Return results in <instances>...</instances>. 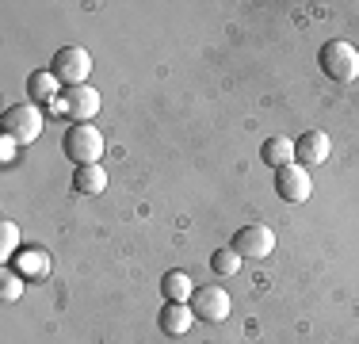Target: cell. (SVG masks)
I'll return each mask as SVG.
<instances>
[{"label": "cell", "instance_id": "obj_16", "mask_svg": "<svg viewBox=\"0 0 359 344\" xmlns=\"http://www.w3.org/2000/svg\"><path fill=\"white\" fill-rule=\"evenodd\" d=\"M210 268H215L218 275H237V268H241V253H237L233 245L218 249V253L210 256Z\"/></svg>", "mask_w": 359, "mask_h": 344}, {"label": "cell", "instance_id": "obj_11", "mask_svg": "<svg viewBox=\"0 0 359 344\" xmlns=\"http://www.w3.org/2000/svg\"><path fill=\"white\" fill-rule=\"evenodd\" d=\"M12 268L23 275V279H46L50 275V253L46 249H20L15 253V260H12Z\"/></svg>", "mask_w": 359, "mask_h": 344}, {"label": "cell", "instance_id": "obj_9", "mask_svg": "<svg viewBox=\"0 0 359 344\" xmlns=\"http://www.w3.org/2000/svg\"><path fill=\"white\" fill-rule=\"evenodd\" d=\"M329 150H332V142H329V134H325V131H306L294 142V161L302 168L306 165H321V161H329Z\"/></svg>", "mask_w": 359, "mask_h": 344}, {"label": "cell", "instance_id": "obj_4", "mask_svg": "<svg viewBox=\"0 0 359 344\" xmlns=\"http://www.w3.org/2000/svg\"><path fill=\"white\" fill-rule=\"evenodd\" d=\"M50 73H54L65 88L84 84V81H88V73H92V54L84 46H62L54 54V62H50Z\"/></svg>", "mask_w": 359, "mask_h": 344}, {"label": "cell", "instance_id": "obj_17", "mask_svg": "<svg viewBox=\"0 0 359 344\" xmlns=\"http://www.w3.org/2000/svg\"><path fill=\"white\" fill-rule=\"evenodd\" d=\"M23 283L27 279H23L15 268H4L0 272V298H4V303H15V298L23 295Z\"/></svg>", "mask_w": 359, "mask_h": 344}, {"label": "cell", "instance_id": "obj_15", "mask_svg": "<svg viewBox=\"0 0 359 344\" xmlns=\"http://www.w3.org/2000/svg\"><path fill=\"white\" fill-rule=\"evenodd\" d=\"M260 157L268 161L271 168H287V165H294V142H290V138H268Z\"/></svg>", "mask_w": 359, "mask_h": 344}, {"label": "cell", "instance_id": "obj_6", "mask_svg": "<svg viewBox=\"0 0 359 344\" xmlns=\"http://www.w3.org/2000/svg\"><path fill=\"white\" fill-rule=\"evenodd\" d=\"M229 291L218 287V283H207V287H195L191 295V310L195 317H203V322H226L229 317Z\"/></svg>", "mask_w": 359, "mask_h": 344}, {"label": "cell", "instance_id": "obj_19", "mask_svg": "<svg viewBox=\"0 0 359 344\" xmlns=\"http://www.w3.org/2000/svg\"><path fill=\"white\" fill-rule=\"evenodd\" d=\"M15 145H20V142H12V138H4V142H0V157H4V161H12V157H15Z\"/></svg>", "mask_w": 359, "mask_h": 344}, {"label": "cell", "instance_id": "obj_7", "mask_svg": "<svg viewBox=\"0 0 359 344\" xmlns=\"http://www.w3.org/2000/svg\"><path fill=\"white\" fill-rule=\"evenodd\" d=\"M276 192H279V199H287V203H306L313 195V180H310V172L294 161V165H287V168H276Z\"/></svg>", "mask_w": 359, "mask_h": 344}, {"label": "cell", "instance_id": "obj_12", "mask_svg": "<svg viewBox=\"0 0 359 344\" xmlns=\"http://www.w3.org/2000/svg\"><path fill=\"white\" fill-rule=\"evenodd\" d=\"M57 77L50 73V69H39V73L27 77V100L31 103H46V107H54L57 96H62V88H57Z\"/></svg>", "mask_w": 359, "mask_h": 344}, {"label": "cell", "instance_id": "obj_13", "mask_svg": "<svg viewBox=\"0 0 359 344\" xmlns=\"http://www.w3.org/2000/svg\"><path fill=\"white\" fill-rule=\"evenodd\" d=\"M161 291H165L168 303H191L195 295V283L187 272H165V279H161Z\"/></svg>", "mask_w": 359, "mask_h": 344}, {"label": "cell", "instance_id": "obj_2", "mask_svg": "<svg viewBox=\"0 0 359 344\" xmlns=\"http://www.w3.org/2000/svg\"><path fill=\"white\" fill-rule=\"evenodd\" d=\"M318 62H321V69H325V77H329V81L348 84V81H355V77H359V50L348 39L325 42L321 54H318Z\"/></svg>", "mask_w": 359, "mask_h": 344}, {"label": "cell", "instance_id": "obj_3", "mask_svg": "<svg viewBox=\"0 0 359 344\" xmlns=\"http://www.w3.org/2000/svg\"><path fill=\"white\" fill-rule=\"evenodd\" d=\"M0 131H4V138H12V142H20V145L35 142L42 134V107L31 100L12 103V107L4 111V119H0Z\"/></svg>", "mask_w": 359, "mask_h": 344}, {"label": "cell", "instance_id": "obj_10", "mask_svg": "<svg viewBox=\"0 0 359 344\" xmlns=\"http://www.w3.org/2000/svg\"><path fill=\"white\" fill-rule=\"evenodd\" d=\"M191 325H195L191 303H168L161 310V333H165V337H184Z\"/></svg>", "mask_w": 359, "mask_h": 344}, {"label": "cell", "instance_id": "obj_18", "mask_svg": "<svg viewBox=\"0 0 359 344\" xmlns=\"http://www.w3.org/2000/svg\"><path fill=\"white\" fill-rule=\"evenodd\" d=\"M20 226H15V222H4V226H0V256H4V260H15V253H20Z\"/></svg>", "mask_w": 359, "mask_h": 344}, {"label": "cell", "instance_id": "obj_14", "mask_svg": "<svg viewBox=\"0 0 359 344\" xmlns=\"http://www.w3.org/2000/svg\"><path fill=\"white\" fill-rule=\"evenodd\" d=\"M73 187L81 195H100L107 187V172L104 165H84V168H76L73 172Z\"/></svg>", "mask_w": 359, "mask_h": 344}, {"label": "cell", "instance_id": "obj_8", "mask_svg": "<svg viewBox=\"0 0 359 344\" xmlns=\"http://www.w3.org/2000/svg\"><path fill=\"white\" fill-rule=\"evenodd\" d=\"M233 249H237L241 256H249V260H264V256L276 249V234H271L268 226H260V222H249V226L237 230Z\"/></svg>", "mask_w": 359, "mask_h": 344}, {"label": "cell", "instance_id": "obj_1", "mask_svg": "<svg viewBox=\"0 0 359 344\" xmlns=\"http://www.w3.org/2000/svg\"><path fill=\"white\" fill-rule=\"evenodd\" d=\"M62 150H65V157H69L76 168H84V165H100L107 142H104V134H100L92 123H73L69 131H65Z\"/></svg>", "mask_w": 359, "mask_h": 344}, {"label": "cell", "instance_id": "obj_5", "mask_svg": "<svg viewBox=\"0 0 359 344\" xmlns=\"http://www.w3.org/2000/svg\"><path fill=\"white\" fill-rule=\"evenodd\" d=\"M54 111L69 115L73 123H88V119L100 111V92L92 88V84H73V88H62V96H57Z\"/></svg>", "mask_w": 359, "mask_h": 344}]
</instances>
